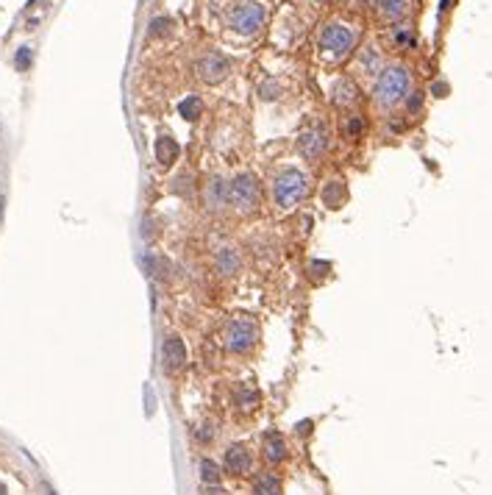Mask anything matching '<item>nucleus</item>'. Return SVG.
Listing matches in <instances>:
<instances>
[{
	"instance_id": "obj_1",
	"label": "nucleus",
	"mask_w": 492,
	"mask_h": 495,
	"mask_svg": "<svg viewBox=\"0 0 492 495\" xmlns=\"http://www.w3.org/2000/svg\"><path fill=\"white\" fill-rule=\"evenodd\" d=\"M309 176L298 167H281L275 170L272 181H270V195H272V203L281 209V211H290L295 209L298 203H303L309 198Z\"/></svg>"
},
{
	"instance_id": "obj_2",
	"label": "nucleus",
	"mask_w": 492,
	"mask_h": 495,
	"mask_svg": "<svg viewBox=\"0 0 492 495\" xmlns=\"http://www.w3.org/2000/svg\"><path fill=\"white\" fill-rule=\"evenodd\" d=\"M409 89H411V73L403 64H389V67L378 70V78L373 87V101L381 109H392L409 98Z\"/></svg>"
},
{
	"instance_id": "obj_3",
	"label": "nucleus",
	"mask_w": 492,
	"mask_h": 495,
	"mask_svg": "<svg viewBox=\"0 0 492 495\" xmlns=\"http://www.w3.org/2000/svg\"><path fill=\"white\" fill-rule=\"evenodd\" d=\"M356 36H359L356 28H350L345 23H328V25H323V31L317 36V50L328 61H342L356 48Z\"/></svg>"
},
{
	"instance_id": "obj_4",
	"label": "nucleus",
	"mask_w": 492,
	"mask_h": 495,
	"mask_svg": "<svg viewBox=\"0 0 492 495\" xmlns=\"http://www.w3.org/2000/svg\"><path fill=\"white\" fill-rule=\"evenodd\" d=\"M231 187V209L239 211V215H256L261 209V181L256 173L242 170L234 178H228Z\"/></svg>"
},
{
	"instance_id": "obj_5",
	"label": "nucleus",
	"mask_w": 492,
	"mask_h": 495,
	"mask_svg": "<svg viewBox=\"0 0 492 495\" xmlns=\"http://www.w3.org/2000/svg\"><path fill=\"white\" fill-rule=\"evenodd\" d=\"M259 342V323L248 315H239V317H231L223 328V345L228 353L234 357H245L250 353Z\"/></svg>"
},
{
	"instance_id": "obj_6",
	"label": "nucleus",
	"mask_w": 492,
	"mask_h": 495,
	"mask_svg": "<svg viewBox=\"0 0 492 495\" xmlns=\"http://www.w3.org/2000/svg\"><path fill=\"white\" fill-rule=\"evenodd\" d=\"M264 23H267V9L261 0H239L228 12V28L237 36H253L264 28Z\"/></svg>"
},
{
	"instance_id": "obj_7",
	"label": "nucleus",
	"mask_w": 492,
	"mask_h": 495,
	"mask_svg": "<svg viewBox=\"0 0 492 495\" xmlns=\"http://www.w3.org/2000/svg\"><path fill=\"white\" fill-rule=\"evenodd\" d=\"M298 154L306 162H317L325 151H328V128L320 120H309L301 131H298V143H295Z\"/></svg>"
},
{
	"instance_id": "obj_8",
	"label": "nucleus",
	"mask_w": 492,
	"mask_h": 495,
	"mask_svg": "<svg viewBox=\"0 0 492 495\" xmlns=\"http://www.w3.org/2000/svg\"><path fill=\"white\" fill-rule=\"evenodd\" d=\"M195 73H197V78L203 84L215 87V84H223L231 76V61L217 50H208L195 61Z\"/></svg>"
},
{
	"instance_id": "obj_9",
	"label": "nucleus",
	"mask_w": 492,
	"mask_h": 495,
	"mask_svg": "<svg viewBox=\"0 0 492 495\" xmlns=\"http://www.w3.org/2000/svg\"><path fill=\"white\" fill-rule=\"evenodd\" d=\"M203 203L212 215H223L226 209H231V187L228 178L223 176H212L203 184Z\"/></svg>"
},
{
	"instance_id": "obj_10",
	"label": "nucleus",
	"mask_w": 492,
	"mask_h": 495,
	"mask_svg": "<svg viewBox=\"0 0 492 495\" xmlns=\"http://www.w3.org/2000/svg\"><path fill=\"white\" fill-rule=\"evenodd\" d=\"M186 362H189V350H186L184 339L178 334H167L164 342H162V368H164V373L175 376V373H181L186 368Z\"/></svg>"
},
{
	"instance_id": "obj_11",
	"label": "nucleus",
	"mask_w": 492,
	"mask_h": 495,
	"mask_svg": "<svg viewBox=\"0 0 492 495\" xmlns=\"http://www.w3.org/2000/svg\"><path fill=\"white\" fill-rule=\"evenodd\" d=\"M223 470H226L228 476H234V478L250 476V470H253V454H250L245 445H239V443L228 445L226 454H223Z\"/></svg>"
},
{
	"instance_id": "obj_12",
	"label": "nucleus",
	"mask_w": 492,
	"mask_h": 495,
	"mask_svg": "<svg viewBox=\"0 0 492 495\" xmlns=\"http://www.w3.org/2000/svg\"><path fill=\"white\" fill-rule=\"evenodd\" d=\"M287 454H290V448H287L284 434L275 432V429L264 432V437H261V456H264V462H267L270 467H272V465H281V462L287 459Z\"/></svg>"
},
{
	"instance_id": "obj_13",
	"label": "nucleus",
	"mask_w": 492,
	"mask_h": 495,
	"mask_svg": "<svg viewBox=\"0 0 492 495\" xmlns=\"http://www.w3.org/2000/svg\"><path fill=\"white\" fill-rule=\"evenodd\" d=\"M215 267H217V273L223 278H234V275L242 273V253L237 248H231V245H223L215 253Z\"/></svg>"
},
{
	"instance_id": "obj_14",
	"label": "nucleus",
	"mask_w": 492,
	"mask_h": 495,
	"mask_svg": "<svg viewBox=\"0 0 492 495\" xmlns=\"http://www.w3.org/2000/svg\"><path fill=\"white\" fill-rule=\"evenodd\" d=\"M331 101H334V106H339V109H350V106H356V101H359V87H356L354 81H350V78H339V81L334 84Z\"/></svg>"
},
{
	"instance_id": "obj_15",
	"label": "nucleus",
	"mask_w": 492,
	"mask_h": 495,
	"mask_svg": "<svg viewBox=\"0 0 492 495\" xmlns=\"http://www.w3.org/2000/svg\"><path fill=\"white\" fill-rule=\"evenodd\" d=\"M153 154H156V162L162 165V167H170L175 159H178V143L170 136V134H162L159 139H156V148H153Z\"/></svg>"
},
{
	"instance_id": "obj_16",
	"label": "nucleus",
	"mask_w": 492,
	"mask_h": 495,
	"mask_svg": "<svg viewBox=\"0 0 492 495\" xmlns=\"http://www.w3.org/2000/svg\"><path fill=\"white\" fill-rule=\"evenodd\" d=\"M259 401H261V395H259V390L253 384H239L234 390V403H237L239 412H256Z\"/></svg>"
},
{
	"instance_id": "obj_17",
	"label": "nucleus",
	"mask_w": 492,
	"mask_h": 495,
	"mask_svg": "<svg viewBox=\"0 0 492 495\" xmlns=\"http://www.w3.org/2000/svg\"><path fill=\"white\" fill-rule=\"evenodd\" d=\"M376 12H378L384 20L398 23V20H403L406 12H409V0H376Z\"/></svg>"
},
{
	"instance_id": "obj_18",
	"label": "nucleus",
	"mask_w": 492,
	"mask_h": 495,
	"mask_svg": "<svg viewBox=\"0 0 492 495\" xmlns=\"http://www.w3.org/2000/svg\"><path fill=\"white\" fill-rule=\"evenodd\" d=\"M253 495H284V489H281V478L270 470L264 473H256L253 478Z\"/></svg>"
},
{
	"instance_id": "obj_19",
	"label": "nucleus",
	"mask_w": 492,
	"mask_h": 495,
	"mask_svg": "<svg viewBox=\"0 0 492 495\" xmlns=\"http://www.w3.org/2000/svg\"><path fill=\"white\" fill-rule=\"evenodd\" d=\"M203 101L197 98V95H186L181 103H178V114L184 117V120H189V123H195V120H200L203 117Z\"/></svg>"
},
{
	"instance_id": "obj_20",
	"label": "nucleus",
	"mask_w": 492,
	"mask_h": 495,
	"mask_svg": "<svg viewBox=\"0 0 492 495\" xmlns=\"http://www.w3.org/2000/svg\"><path fill=\"white\" fill-rule=\"evenodd\" d=\"M345 200V181H328L323 187V203L328 209H339Z\"/></svg>"
},
{
	"instance_id": "obj_21",
	"label": "nucleus",
	"mask_w": 492,
	"mask_h": 495,
	"mask_svg": "<svg viewBox=\"0 0 492 495\" xmlns=\"http://www.w3.org/2000/svg\"><path fill=\"white\" fill-rule=\"evenodd\" d=\"M220 478H223V473H220V465L215 462V459H200V481L203 484H220Z\"/></svg>"
},
{
	"instance_id": "obj_22",
	"label": "nucleus",
	"mask_w": 492,
	"mask_h": 495,
	"mask_svg": "<svg viewBox=\"0 0 492 495\" xmlns=\"http://www.w3.org/2000/svg\"><path fill=\"white\" fill-rule=\"evenodd\" d=\"M170 189H173L175 195H181V198H192V192H195V176H192V173L175 176L173 184H170Z\"/></svg>"
},
{
	"instance_id": "obj_23",
	"label": "nucleus",
	"mask_w": 492,
	"mask_h": 495,
	"mask_svg": "<svg viewBox=\"0 0 492 495\" xmlns=\"http://www.w3.org/2000/svg\"><path fill=\"white\" fill-rule=\"evenodd\" d=\"M342 131H345V136H347V139H359V136L365 134V120H362L359 114H350V117H345Z\"/></svg>"
},
{
	"instance_id": "obj_24",
	"label": "nucleus",
	"mask_w": 492,
	"mask_h": 495,
	"mask_svg": "<svg viewBox=\"0 0 492 495\" xmlns=\"http://www.w3.org/2000/svg\"><path fill=\"white\" fill-rule=\"evenodd\" d=\"M359 64L365 67V73H378V64H381V56H378V50L376 48H365V53L359 56Z\"/></svg>"
},
{
	"instance_id": "obj_25",
	"label": "nucleus",
	"mask_w": 492,
	"mask_h": 495,
	"mask_svg": "<svg viewBox=\"0 0 492 495\" xmlns=\"http://www.w3.org/2000/svg\"><path fill=\"white\" fill-rule=\"evenodd\" d=\"M195 440H197L200 445H208V443H212V440H215V423H212V420H203L200 426L195 429Z\"/></svg>"
},
{
	"instance_id": "obj_26",
	"label": "nucleus",
	"mask_w": 492,
	"mask_h": 495,
	"mask_svg": "<svg viewBox=\"0 0 492 495\" xmlns=\"http://www.w3.org/2000/svg\"><path fill=\"white\" fill-rule=\"evenodd\" d=\"M31 64H34V50L28 45H23L17 50V56H14V67L20 70V73H25V70H31Z\"/></svg>"
},
{
	"instance_id": "obj_27",
	"label": "nucleus",
	"mask_w": 492,
	"mask_h": 495,
	"mask_svg": "<svg viewBox=\"0 0 492 495\" xmlns=\"http://www.w3.org/2000/svg\"><path fill=\"white\" fill-rule=\"evenodd\" d=\"M281 92H284V89H281V84H275V81H261L259 84V98L261 101H278Z\"/></svg>"
},
{
	"instance_id": "obj_28",
	"label": "nucleus",
	"mask_w": 492,
	"mask_h": 495,
	"mask_svg": "<svg viewBox=\"0 0 492 495\" xmlns=\"http://www.w3.org/2000/svg\"><path fill=\"white\" fill-rule=\"evenodd\" d=\"M170 17H156L153 23H151V31H148V36H153V39H159V36H167L170 34Z\"/></svg>"
},
{
	"instance_id": "obj_29",
	"label": "nucleus",
	"mask_w": 492,
	"mask_h": 495,
	"mask_svg": "<svg viewBox=\"0 0 492 495\" xmlns=\"http://www.w3.org/2000/svg\"><path fill=\"white\" fill-rule=\"evenodd\" d=\"M328 270H331L328 262H312V264H309V273H312L314 281H323V278L328 275Z\"/></svg>"
},
{
	"instance_id": "obj_30",
	"label": "nucleus",
	"mask_w": 492,
	"mask_h": 495,
	"mask_svg": "<svg viewBox=\"0 0 492 495\" xmlns=\"http://www.w3.org/2000/svg\"><path fill=\"white\" fill-rule=\"evenodd\" d=\"M395 42H398V45H411L414 36H411L409 28H395Z\"/></svg>"
},
{
	"instance_id": "obj_31",
	"label": "nucleus",
	"mask_w": 492,
	"mask_h": 495,
	"mask_svg": "<svg viewBox=\"0 0 492 495\" xmlns=\"http://www.w3.org/2000/svg\"><path fill=\"white\" fill-rule=\"evenodd\" d=\"M420 103H423V98H420V95H414V98L406 103V109H409V112H417V109H420Z\"/></svg>"
},
{
	"instance_id": "obj_32",
	"label": "nucleus",
	"mask_w": 492,
	"mask_h": 495,
	"mask_svg": "<svg viewBox=\"0 0 492 495\" xmlns=\"http://www.w3.org/2000/svg\"><path fill=\"white\" fill-rule=\"evenodd\" d=\"M295 432H301V434H309V432H312V423H309V420H303L301 426H295Z\"/></svg>"
},
{
	"instance_id": "obj_33",
	"label": "nucleus",
	"mask_w": 492,
	"mask_h": 495,
	"mask_svg": "<svg viewBox=\"0 0 492 495\" xmlns=\"http://www.w3.org/2000/svg\"><path fill=\"white\" fill-rule=\"evenodd\" d=\"M0 495H9V489H6V484L0 481Z\"/></svg>"
},
{
	"instance_id": "obj_34",
	"label": "nucleus",
	"mask_w": 492,
	"mask_h": 495,
	"mask_svg": "<svg viewBox=\"0 0 492 495\" xmlns=\"http://www.w3.org/2000/svg\"><path fill=\"white\" fill-rule=\"evenodd\" d=\"M47 495H56V492H53V489H47Z\"/></svg>"
}]
</instances>
